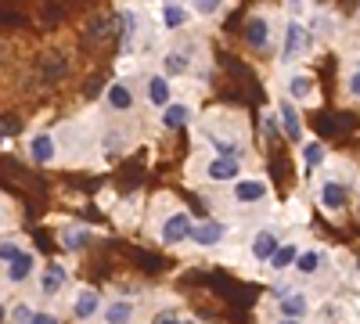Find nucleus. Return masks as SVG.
Returning a JSON list of instances; mask_svg holds the SVG:
<instances>
[{
	"instance_id": "obj_1",
	"label": "nucleus",
	"mask_w": 360,
	"mask_h": 324,
	"mask_svg": "<svg viewBox=\"0 0 360 324\" xmlns=\"http://www.w3.org/2000/svg\"><path fill=\"white\" fill-rule=\"evenodd\" d=\"M231 198L234 205H242V209H252V205H263L270 198V184L263 181V176H238V181L231 184Z\"/></svg>"
},
{
	"instance_id": "obj_2",
	"label": "nucleus",
	"mask_w": 360,
	"mask_h": 324,
	"mask_svg": "<svg viewBox=\"0 0 360 324\" xmlns=\"http://www.w3.org/2000/svg\"><path fill=\"white\" fill-rule=\"evenodd\" d=\"M191 227H195V216L188 209H173L169 216L159 220V242L162 245H180L191 238Z\"/></svg>"
},
{
	"instance_id": "obj_3",
	"label": "nucleus",
	"mask_w": 360,
	"mask_h": 324,
	"mask_svg": "<svg viewBox=\"0 0 360 324\" xmlns=\"http://www.w3.org/2000/svg\"><path fill=\"white\" fill-rule=\"evenodd\" d=\"M101 306H105L101 292L83 285V288H76V296H72V320L76 324H98L101 320Z\"/></svg>"
},
{
	"instance_id": "obj_4",
	"label": "nucleus",
	"mask_w": 360,
	"mask_h": 324,
	"mask_svg": "<svg viewBox=\"0 0 360 324\" xmlns=\"http://www.w3.org/2000/svg\"><path fill=\"white\" fill-rule=\"evenodd\" d=\"M310 47H314V33H310V25L288 18V22H285V51H281V58H285V62H295V58H303Z\"/></svg>"
},
{
	"instance_id": "obj_5",
	"label": "nucleus",
	"mask_w": 360,
	"mask_h": 324,
	"mask_svg": "<svg viewBox=\"0 0 360 324\" xmlns=\"http://www.w3.org/2000/svg\"><path fill=\"white\" fill-rule=\"evenodd\" d=\"M242 173H245V162L238 155H213L205 162V181L213 184H234Z\"/></svg>"
},
{
	"instance_id": "obj_6",
	"label": "nucleus",
	"mask_w": 360,
	"mask_h": 324,
	"mask_svg": "<svg viewBox=\"0 0 360 324\" xmlns=\"http://www.w3.org/2000/svg\"><path fill=\"white\" fill-rule=\"evenodd\" d=\"M69 285V267L62 259H54V263H47V267L37 274V292L44 299H51V296H58V292H62Z\"/></svg>"
},
{
	"instance_id": "obj_7",
	"label": "nucleus",
	"mask_w": 360,
	"mask_h": 324,
	"mask_svg": "<svg viewBox=\"0 0 360 324\" xmlns=\"http://www.w3.org/2000/svg\"><path fill=\"white\" fill-rule=\"evenodd\" d=\"M285 98L295 105H314L317 101V79L310 72H288L285 79Z\"/></svg>"
},
{
	"instance_id": "obj_8",
	"label": "nucleus",
	"mask_w": 360,
	"mask_h": 324,
	"mask_svg": "<svg viewBox=\"0 0 360 324\" xmlns=\"http://www.w3.org/2000/svg\"><path fill=\"white\" fill-rule=\"evenodd\" d=\"M29 162L37 166H54L58 162V137L51 130H37L29 137Z\"/></svg>"
},
{
	"instance_id": "obj_9",
	"label": "nucleus",
	"mask_w": 360,
	"mask_h": 324,
	"mask_svg": "<svg viewBox=\"0 0 360 324\" xmlns=\"http://www.w3.org/2000/svg\"><path fill=\"white\" fill-rule=\"evenodd\" d=\"M134 105H137V94H134V86H130L127 79L108 83V91H105V108H108V112L127 115V112H134Z\"/></svg>"
},
{
	"instance_id": "obj_10",
	"label": "nucleus",
	"mask_w": 360,
	"mask_h": 324,
	"mask_svg": "<svg viewBox=\"0 0 360 324\" xmlns=\"http://www.w3.org/2000/svg\"><path fill=\"white\" fill-rule=\"evenodd\" d=\"M224 238H227V223L224 220H202V223L191 227V238L188 242H195L198 249H217Z\"/></svg>"
},
{
	"instance_id": "obj_11",
	"label": "nucleus",
	"mask_w": 360,
	"mask_h": 324,
	"mask_svg": "<svg viewBox=\"0 0 360 324\" xmlns=\"http://www.w3.org/2000/svg\"><path fill=\"white\" fill-rule=\"evenodd\" d=\"M144 98H148V105H152L155 112H162L173 101V79L162 76V72H152L148 83H144Z\"/></svg>"
},
{
	"instance_id": "obj_12",
	"label": "nucleus",
	"mask_w": 360,
	"mask_h": 324,
	"mask_svg": "<svg viewBox=\"0 0 360 324\" xmlns=\"http://www.w3.org/2000/svg\"><path fill=\"white\" fill-rule=\"evenodd\" d=\"M317 202H321V209L324 213H342L346 209V202H349V195H346V184L342 181H321V188H317Z\"/></svg>"
},
{
	"instance_id": "obj_13",
	"label": "nucleus",
	"mask_w": 360,
	"mask_h": 324,
	"mask_svg": "<svg viewBox=\"0 0 360 324\" xmlns=\"http://www.w3.org/2000/svg\"><path fill=\"white\" fill-rule=\"evenodd\" d=\"M195 119V108L188 105V101H169L162 112H159V123H162V130H184L188 123Z\"/></svg>"
},
{
	"instance_id": "obj_14",
	"label": "nucleus",
	"mask_w": 360,
	"mask_h": 324,
	"mask_svg": "<svg viewBox=\"0 0 360 324\" xmlns=\"http://www.w3.org/2000/svg\"><path fill=\"white\" fill-rule=\"evenodd\" d=\"M278 119H281V134H285L288 141L303 144V119H299L295 101H288V98H281V101H278Z\"/></svg>"
},
{
	"instance_id": "obj_15",
	"label": "nucleus",
	"mask_w": 360,
	"mask_h": 324,
	"mask_svg": "<svg viewBox=\"0 0 360 324\" xmlns=\"http://www.w3.org/2000/svg\"><path fill=\"white\" fill-rule=\"evenodd\" d=\"M245 44H249L252 51H266V47H270V18H266L263 11L245 18Z\"/></svg>"
},
{
	"instance_id": "obj_16",
	"label": "nucleus",
	"mask_w": 360,
	"mask_h": 324,
	"mask_svg": "<svg viewBox=\"0 0 360 324\" xmlns=\"http://www.w3.org/2000/svg\"><path fill=\"white\" fill-rule=\"evenodd\" d=\"M281 245V238H278V231L274 227H263V231H256L252 234V242H249V256L256 259V263H266L270 256H274V249Z\"/></svg>"
},
{
	"instance_id": "obj_17",
	"label": "nucleus",
	"mask_w": 360,
	"mask_h": 324,
	"mask_svg": "<svg viewBox=\"0 0 360 324\" xmlns=\"http://www.w3.org/2000/svg\"><path fill=\"white\" fill-rule=\"evenodd\" d=\"M37 278V256L29 252V249H22L11 263H8V281L11 285H25V281H33Z\"/></svg>"
},
{
	"instance_id": "obj_18",
	"label": "nucleus",
	"mask_w": 360,
	"mask_h": 324,
	"mask_svg": "<svg viewBox=\"0 0 360 324\" xmlns=\"http://www.w3.org/2000/svg\"><path fill=\"white\" fill-rule=\"evenodd\" d=\"M205 141H209V148H213V155H238V159H245V141H238L231 134L205 130Z\"/></svg>"
},
{
	"instance_id": "obj_19",
	"label": "nucleus",
	"mask_w": 360,
	"mask_h": 324,
	"mask_svg": "<svg viewBox=\"0 0 360 324\" xmlns=\"http://www.w3.org/2000/svg\"><path fill=\"white\" fill-rule=\"evenodd\" d=\"M278 313L288 317V320H307L310 317V296H303V292H288V296L278 299Z\"/></svg>"
},
{
	"instance_id": "obj_20",
	"label": "nucleus",
	"mask_w": 360,
	"mask_h": 324,
	"mask_svg": "<svg viewBox=\"0 0 360 324\" xmlns=\"http://www.w3.org/2000/svg\"><path fill=\"white\" fill-rule=\"evenodd\" d=\"M188 22H191V8L188 4H162L159 25L166 29V33H180V29H188Z\"/></svg>"
},
{
	"instance_id": "obj_21",
	"label": "nucleus",
	"mask_w": 360,
	"mask_h": 324,
	"mask_svg": "<svg viewBox=\"0 0 360 324\" xmlns=\"http://www.w3.org/2000/svg\"><path fill=\"white\" fill-rule=\"evenodd\" d=\"M134 317H137V306L130 299H108L101 306V320L105 324H130Z\"/></svg>"
},
{
	"instance_id": "obj_22",
	"label": "nucleus",
	"mask_w": 360,
	"mask_h": 324,
	"mask_svg": "<svg viewBox=\"0 0 360 324\" xmlns=\"http://www.w3.org/2000/svg\"><path fill=\"white\" fill-rule=\"evenodd\" d=\"M191 72V51L188 47H176V51H169L166 58H162V76H188Z\"/></svg>"
},
{
	"instance_id": "obj_23",
	"label": "nucleus",
	"mask_w": 360,
	"mask_h": 324,
	"mask_svg": "<svg viewBox=\"0 0 360 324\" xmlns=\"http://www.w3.org/2000/svg\"><path fill=\"white\" fill-rule=\"evenodd\" d=\"M90 242H94V231H90V227H79V223H76V227H65V231H62V245H65L69 252H83Z\"/></svg>"
},
{
	"instance_id": "obj_24",
	"label": "nucleus",
	"mask_w": 360,
	"mask_h": 324,
	"mask_svg": "<svg viewBox=\"0 0 360 324\" xmlns=\"http://www.w3.org/2000/svg\"><path fill=\"white\" fill-rule=\"evenodd\" d=\"M299 249H303V245H295V242H281V245L274 249V256L266 259V263H270V271H274V274L288 271L292 263H295V256H299Z\"/></svg>"
},
{
	"instance_id": "obj_25",
	"label": "nucleus",
	"mask_w": 360,
	"mask_h": 324,
	"mask_svg": "<svg viewBox=\"0 0 360 324\" xmlns=\"http://www.w3.org/2000/svg\"><path fill=\"white\" fill-rule=\"evenodd\" d=\"M292 267L303 274V278H314V274L321 271V249H299V256H295Z\"/></svg>"
},
{
	"instance_id": "obj_26",
	"label": "nucleus",
	"mask_w": 360,
	"mask_h": 324,
	"mask_svg": "<svg viewBox=\"0 0 360 324\" xmlns=\"http://www.w3.org/2000/svg\"><path fill=\"white\" fill-rule=\"evenodd\" d=\"M324 159H328V148L321 141H303V166L307 169H321Z\"/></svg>"
},
{
	"instance_id": "obj_27",
	"label": "nucleus",
	"mask_w": 360,
	"mask_h": 324,
	"mask_svg": "<svg viewBox=\"0 0 360 324\" xmlns=\"http://www.w3.org/2000/svg\"><path fill=\"white\" fill-rule=\"evenodd\" d=\"M119 18H123V22H119V25H123V44H127V51H130V44H134V37H137V29H141V15H137V11H123Z\"/></svg>"
},
{
	"instance_id": "obj_28",
	"label": "nucleus",
	"mask_w": 360,
	"mask_h": 324,
	"mask_svg": "<svg viewBox=\"0 0 360 324\" xmlns=\"http://www.w3.org/2000/svg\"><path fill=\"white\" fill-rule=\"evenodd\" d=\"M224 8H227V0H191V11L202 15V18H213V15H220Z\"/></svg>"
},
{
	"instance_id": "obj_29",
	"label": "nucleus",
	"mask_w": 360,
	"mask_h": 324,
	"mask_svg": "<svg viewBox=\"0 0 360 324\" xmlns=\"http://www.w3.org/2000/svg\"><path fill=\"white\" fill-rule=\"evenodd\" d=\"M346 94H349L353 101H360V62L346 72Z\"/></svg>"
},
{
	"instance_id": "obj_30",
	"label": "nucleus",
	"mask_w": 360,
	"mask_h": 324,
	"mask_svg": "<svg viewBox=\"0 0 360 324\" xmlns=\"http://www.w3.org/2000/svg\"><path fill=\"white\" fill-rule=\"evenodd\" d=\"M263 130H266V137H278V134H281V119H278V112H263Z\"/></svg>"
},
{
	"instance_id": "obj_31",
	"label": "nucleus",
	"mask_w": 360,
	"mask_h": 324,
	"mask_svg": "<svg viewBox=\"0 0 360 324\" xmlns=\"http://www.w3.org/2000/svg\"><path fill=\"white\" fill-rule=\"evenodd\" d=\"M29 324H62V317H58V313H51V310H33Z\"/></svg>"
},
{
	"instance_id": "obj_32",
	"label": "nucleus",
	"mask_w": 360,
	"mask_h": 324,
	"mask_svg": "<svg viewBox=\"0 0 360 324\" xmlns=\"http://www.w3.org/2000/svg\"><path fill=\"white\" fill-rule=\"evenodd\" d=\"M29 317H33V306H29V303H15L11 320H15V324H29Z\"/></svg>"
},
{
	"instance_id": "obj_33",
	"label": "nucleus",
	"mask_w": 360,
	"mask_h": 324,
	"mask_svg": "<svg viewBox=\"0 0 360 324\" xmlns=\"http://www.w3.org/2000/svg\"><path fill=\"white\" fill-rule=\"evenodd\" d=\"M18 252H22V245H18V242H0V263H11Z\"/></svg>"
},
{
	"instance_id": "obj_34",
	"label": "nucleus",
	"mask_w": 360,
	"mask_h": 324,
	"mask_svg": "<svg viewBox=\"0 0 360 324\" xmlns=\"http://www.w3.org/2000/svg\"><path fill=\"white\" fill-rule=\"evenodd\" d=\"M152 324H180V317H176V313H169V310H162V313H155V317H152Z\"/></svg>"
},
{
	"instance_id": "obj_35",
	"label": "nucleus",
	"mask_w": 360,
	"mask_h": 324,
	"mask_svg": "<svg viewBox=\"0 0 360 324\" xmlns=\"http://www.w3.org/2000/svg\"><path fill=\"white\" fill-rule=\"evenodd\" d=\"M4 320H8V303L0 299V324H4Z\"/></svg>"
},
{
	"instance_id": "obj_36",
	"label": "nucleus",
	"mask_w": 360,
	"mask_h": 324,
	"mask_svg": "<svg viewBox=\"0 0 360 324\" xmlns=\"http://www.w3.org/2000/svg\"><path fill=\"white\" fill-rule=\"evenodd\" d=\"M274 324H303V320H288V317H278Z\"/></svg>"
},
{
	"instance_id": "obj_37",
	"label": "nucleus",
	"mask_w": 360,
	"mask_h": 324,
	"mask_svg": "<svg viewBox=\"0 0 360 324\" xmlns=\"http://www.w3.org/2000/svg\"><path fill=\"white\" fill-rule=\"evenodd\" d=\"M288 4H292V8H299V4H303V0H288Z\"/></svg>"
},
{
	"instance_id": "obj_38",
	"label": "nucleus",
	"mask_w": 360,
	"mask_h": 324,
	"mask_svg": "<svg viewBox=\"0 0 360 324\" xmlns=\"http://www.w3.org/2000/svg\"><path fill=\"white\" fill-rule=\"evenodd\" d=\"M166 4H184V0H166Z\"/></svg>"
},
{
	"instance_id": "obj_39",
	"label": "nucleus",
	"mask_w": 360,
	"mask_h": 324,
	"mask_svg": "<svg viewBox=\"0 0 360 324\" xmlns=\"http://www.w3.org/2000/svg\"><path fill=\"white\" fill-rule=\"evenodd\" d=\"M180 324H198V320H180Z\"/></svg>"
},
{
	"instance_id": "obj_40",
	"label": "nucleus",
	"mask_w": 360,
	"mask_h": 324,
	"mask_svg": "<svg viewBox=\"0 0 360 324\" xmlns=\"http://www.w3.org/2000/svg\"><path fill=\"white\" fill-rule=\"evenodd\" d=\"M356 216H360V202H356Z\"/></svg>"
},
{
	"instance_id": "obj_41",
	"label": "nucleus",
	"mask_w": 360,
	"mask_h": 324,
	"mask_svg": "<svg viewBox=\"0 0 360 324\" xmlns=\"http://www.w3.org/2000/svg\"><path fill=\"white\" fill-rule=\"evenodd\" d=\"M0 223H4V220H0Z\"/></svg>"
}]
</instances>
